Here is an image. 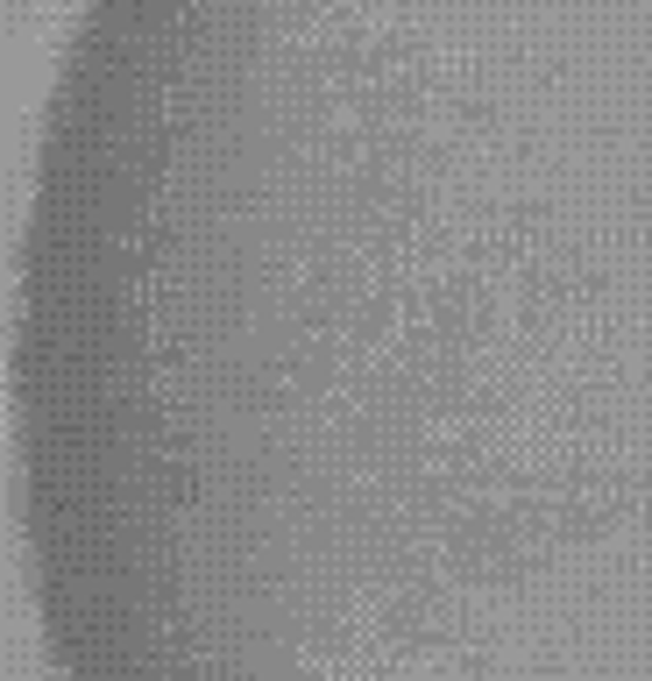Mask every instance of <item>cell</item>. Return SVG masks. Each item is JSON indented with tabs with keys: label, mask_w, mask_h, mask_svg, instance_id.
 Returning a JSON list of instances; mask_svg holds the SVG:
<instances>
[{
	"label": "cell",
	"mask_w": 652,
	"mask_h": 681,
	"mask_svg": "<svg viewBox=\"0 0 652 681\" xmlns=\"http://www.w3.org/2000/svg\"><path fill=\"white\" fill-rule=\"evenodd\" d=\"M22 497L64 681H652V0H86Z\"/></svg>",
	"instance_id": "1"
}]
</instances>
